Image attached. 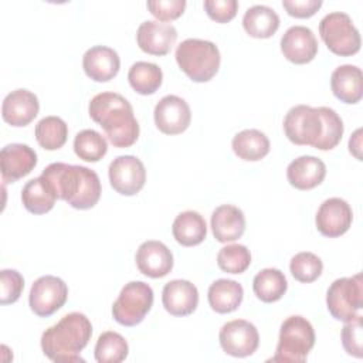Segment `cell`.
<instances>
[{
	"label": "cell",
	"mask_w": 363,
	"mask_h": 363,
	"mask_svg": "<svg viewBox=\"0 0 363 363\" xmlns=\"http://www.w3.org/2000/svg\"><path fill=\"white\" fill-rule=\"evenodd\" d=\"M41 177L51 187L57 200H64L78 210L92 208L102 193L98 174L85 166L55 162L43 170Z\"/></svg>",
	"instance_id": "6da1fadb"
},
{
	"label": "cell",
	"mask_w": 363,
	"mask_h": 363,
	"mask_svg": "<svg viewBox=\"0 0 363 363\" xmlns=\"http://www.w3.org/2000/svg\"><path fill=\"white\" fill-rule=\"evenodd\" d=\"M89 116L115 147H129L139 138V123L130 102L116 92L96 94L88 105Z\"/></svg>",
	"instance_id": "7a4b0ae2"
},
{
	"label": "cell",
	"mask_w": 363,
	"mask_h": 363,
	"mask_svg": "<svg viewBox=\"0 0 363 363\" xmlns=\"http://www.w3.org/2000/svg\"><path fill=\"white\" fill-rule=\"evenodd\" d=\"M91 336V320L81 312H71L44 330L41 349L52 362H84L79 353Z\"/></svg>",
	"instance_id": "3957f363"
},
{
	"label": "cell",
	"mask_w": 363,
	"mask_h": 363,
	"mask_svg": "<svg viewBox=\"0 0 363 363\" xmlns=\"http://www.w3.org/2000/svg\"><path fill=\"white\" fill-rule=\"evenodd\" d=\"M176 61L191 81L207 82L218 72L221 57L214 43L200 38H187L177 45Z\"/></svg>",
	"instance_id": "277c9868"
},
{
	"label": "cell",
	"mask_w": 363,
	"mask_h": 363,
	"mask_svg": "<svg viewBox=\"0 0 363 363\" xmlns=\"http://www.w3.org/2000/svg\"><path fill=\"white\" fill-rule=\"evenodd\" d=\"M313 345L315 330L312 323L301 315H292L282 322L277 350L269 360L281 363H302L306 360Z\"/></svg>",
	"instance_id": "5b68a950"
},
{
	"label": "cell",
	"mask_w": 363,
	"mask_h": 363,
	"mask_svg": "<svg viewBox=\"0 0 363 363\" xmlns=\"http://www.w3.org/2000/svg\"><path fill=\"white\" fill-rule=\"evenodd\" d=\"M319 34L326 47L336 55L349 57L360 50V34L349 14L332 11L319 23Z\"/></svg>",
	"instance_id": "8992f818"
},
{
	"label": "cell",
	"mask_w": 363,
	"mask_h": 363,
	"mask_svg": "<svg viewBox=\"0 0 363 363\" xmlns=\"http://www.w3.org/2000/svg\"><path fill=\"white\" fill-rule=\"evenodd\" d=\"M153 305V289L143 281H130L121 289L112 305L113 319L123 326H136Z\"/></svg>",
	"instance_id": "52a82bcc"
},
{
	"label": "cell",
	"mask_w": 363,
	"mask_h": 363,
	"mask_svg": "<svg viewBox=\"0 0 363 363\" xmlns=\"http://www.w3.org/2000/svg\"><path fill=\"white\" fill-rule=\"evenodd\" d=\"M326 306L329 313L342 322L359 315L363 306L362 274L335 279L326 292Z\"/></svg>",
	"instance_id": "ba28073f"
},
{
	"label": "cell",
	"mask_w": 363,
	"mask_h": 363,
	"mask_svg": "<svg viewBox=\"0 0 363 363\" xmlns=\"http://www.w3.org/2000/svg\"><path fill=\"white\" fill-rule=\"evenodd\" d=\"M285 136L299 146H315L323 133V118L319 108L292 106L284 118Z\"/></svg>",
	"instance_id": "9c48e42d"
},
{
	"label": "cell",
	"mask_w": 363,
	"mask_h": 363,
	"mask_svg": "<svg viewBox=\"0 0 363 363\" xmlns=\"http://www.w3.org/2000/svg\"><path fill=\"white\" fill-rule=\"evenodd\" d=\"M68 298L67 284L54 275H43L34 281L28 295L31 311L41 318H48L55 313Z\"/></svg>",
	"instance_id": "30bf717a"
},
{
	"label": "cell",
	"mask_w": 363,
	"mask_h": 363,
	"mask_svg": "<svg viewBox=\"0 0 363 363\" xmlns=\"http://www.w3.org/2000/svg\"><path fill=\"white\" fill-rule=\"evenodd\" d=\"M221 349L234 357H247L254 354L259 345V335L248 320L234 319L224 323L218 333Z\"/></svg>",
	"instance_id": "8fae6325"
},
{
	"label": "cell",
	"mask_w": 363,
	"mask_h": 363,
	"mask_svg": "<svg viewBox=\"0 0 363 363\" xmlns=\"http://www.w3.org/2000/svg\"><path fill=\"white\" fill-rule=\"evenodd\" d=\"M109 183L122 196L139 193L146 182V169L140 159L132 155L118 156L108 167Z\"/></svg>",
	"instance_id": "7c38bea8"
},
{
	"label": "cell",
	"mask_w": 363,
	"mask_h": 363,
	"mask_svg": "<svg viewBox=\"0 0 363 363\" xmlns=\"http://www.w3.org/2000/svg\"><path fill=\"white\" fill-rule=\"evenodd\" d=\"M155 125L164 135H179L184 132L191 121L189 104L177 95L163 96L153 111Z\"/></svg>",
	"instance_id": "4fadbf2b"
},
{
	"label": "cell",
	"mask_w": 363,
	"mask_h": 363,
	"mask_svg": "<svg viewBox=\"0 0 363 363\" xmlns=\"http://www.w3.org/2000/svg\"><path fill=\"white\" fill-rule=\"evenodd\" d=\"M353 211L349 203L340 197H330L325 200L315 217L318 231L329 238L343 235L352 225Z\"/></svg>",
	"instance_id": "5bb4252c"
},
{
	"label": "cell",
	"mask_w": 363,
	"mask_h": 363,
	"mask_svg": "<svg viewBox=\"0 0 363 363\" xmlns=\"http://www.w3.org/2000/svg\"><path fill=\"white\" fill-rule=\"evenodd\" d=\"M139 48L152 55H166L177 40V30L170 23L157 20L143 21L136 31Z\"/></svg>",
	"instance_id": "9a60e30c"
},
{
	"label": "cell",
	"mask_w": 363,
	"mask_h": 363,
	"mask_svg": "<svg viewBox=\"0 0 363 363\" xmlns=\"http://www.w3.org/2000/svg\"><path fill=\"white\" fill-rule=\"evenodd\" d=\"M37 153L33 147L24 143L6 145L0 152L1 179L6 183H14L35 167Z\"/></svg>",
	"instance_id": "2e32d148"
},
{
	"label": "cell",
	"mask_w": 363,
	"mask_h": 363,
	"mask_svg": "<svg viewBox=\"0 0 363 363\" xmlns=\"http://www.w3.org/2000/svg\"><path fill=\"white\" fill-rule=\"evenodd\" d=\"M281 51L294 64H308L318 54V40L309 27L292 26L281 38Z\"/></svg>",
	"instance_id": "e0dca14e"
},
{
	"label": "cell",
	"mask_w": 363,
	"mask_h": 363,
	"mask_svg": "<svg viewBox=\"0 0 363 363\" xmlns=\"http://www.w3.org/2000/svg\"><path fill=\"white\" fill-rule=\"evenodd\" d=\"M135 261L138 269L149 278H163L173 268L172 251L157 240L142 242L136 251Z\"/></svg>",
	"instance_id": "ac0fdd59"
},
{
	"label": "cell",
	"mask_w": 363,
	"mask_h": 363,
	"mask_svg": "<svg viewBox=\"0 0 363 363\" xmlns=\"http://www.w3.org/2000/svg\"><path fill=\"white\" fill-rule=\"evenodd\" d=\"M40 102L28 89H16L6 95L1 105V116L11 126H27L38 115Z\"/></svg>",
	"instance_id": "d6986e66"
},
{
	"label": "cell",
	"mask_w": 363,
	"mask_h": 363,
	"mask_svg": "<svg viewBox=\"0 0 363 363\" xmlns=\"http://www.w3.org/2000/svg\"><path fill=\"white\" fill-rule=\"evenodd\" d=\"M162 302L170 315L187 316L199 305V291L187 279H173L163 286Z\"/></svg>",
	"instance_id": "ffe728a7"
},
{
	"label": "cell",
	"mask_w": 363,
	"mask_h": 363,
	"mask_svg": "<svg viewBox=\"0 0 363 363\" xmlns=\"http://www.w3.org/2000/svg\"><path fill=\"white\" fill-rule=\"evenodd\" d=\"M82 67L86 77L92 81L106 82L119 72L121 58L113 48L95 45L85 51L82 57Z\"/></svg>",
	"instance_id": "44dd1931"
},
{
	"label": "cell",
	"mask_w": 363,
	"mask_h": 363,
	"mask_svg": "<svg viewBox=\"0 0 363 363\" xmlns=\"http://www.w3.org/2000/svg\"><path fill=\"white\" fill-rule=\"evenodd\" d=\"M325 176L326 164L315 156H299L286 167V179L298 190H311L319 186Z\"/></svg>",
	"instance_id": "7402d4cb"
},
{
	"label": "cell",
	"mask_w": 363,
	"mask_h": 363,
	"mask_svg": "<svg viewBox=\"0 0 363 363\" xmlns=\"http://www.w3.org/2000/svg\"><path fill=\"white\" fill-rule=\"evenodd\" d=\"M213 235L218 242H231L242 237L245 231V217L241 208L233 204L218 206L211 214Z\"/></svg>",
	"instance_id": "603a6c76"
},
{
	"label": "cell",
	"mask_w": 363,
	"mask_h": 363,
	"mask_svg": "<svg viewBox=\"0 0 363 363\" xmlns=\"http://www.w3.org/2000/svg\"><path fill=\"white\" fill-rule=\"evenodd\" d=\"M333 95L345 104H357L363 96L362 69L352 64L337 67L330 75Z\"/></svg>",
	"instance_id": "cb8c5ba5"
},
{
	"label": "cell",
	"mask_w": 363,
	"mask_h": 363,
	"mask_svg": "<svg viewBox=\"0 0 363 363\" xmlns=\"http://www.w3.org/2000/svg\"><path fill=\"white\" fill-rule=\"evenodd\" d=\"M244 298L241 284L234 279H216L207 292L208 305L217 313H230L238 309Z\"/></svg>",
	"instance_id": "d4e9b609"
},
{
	"label": "cell",
	"mask_w": 363,
	"mask_h": 363,
	"mask_svg": "<svg viewBox=\"0 0 363 363\" xmlns=\"http://www.w3.org/2000/svg\"><path fill=\"white\" fill-rule=\"evenodd\" d=\"M172 233L179 244L184 247H194L206 240L207 224L200 213L187 210L174 218Z\"/></svg>",
	"instance_id": "484cf974"
},
{
	"label": "cell",
	"mask_w": 363,
	"mask_h": 363,
	"mask_svg": "<svg viewBox=\"0 0 363 363\" xmlns=\"http://www.w3.org/2000/svg\"><path fill=\"white\" fill-rule=\"evenodd\" d=\"M242 27L254 38H269L279 27V16L268 6L255 4L244 13Z\"/></svg>",
	"instance_id": "4316f807"
},
{
	"label": "cell",
	"mask_w": 363,
	"mask_h": 363,
	"mask_svg": "<svg viewBox=\"0 0 363 363\" xmlns=\"http://www.w3.org/2000/svg\"><path fill=\"white\" fill-rule=\"evenodd\" d=\"M233 152L242 160L257 162L269 153V139L258 129H244L231 142Z\"/></svg>",
	"instance_id": "83f0119b"
},
{
	"label": "cell",
	"mask_w": 363,
	"mask_h": 363,
	"mask_svg": "<svg viewBox=\"0 0 363 363\" xmlns=\"http://www.w3.org/2000/svg\"><path fill=\"white\" fill-rule=\"evenodd\" d=\"M55 194L47 182L38 176L28 180L21 190V201L27 211L33 214H45L55 204Z\"/></svg>",
	"instance_id": "f1b7e54d"
},
{
	"label": "cell",
	"mask_w": 363,
	"mask_h": 363,
	"mask_svg": "<svg viewBox=\"0 0 363 363\" xmlns=\"http://www.w3.org/2000/svg\"><path fill=\"white\" fill-rule=\"evenodd\" d=\"M252 289L259 301L271 303L279 301L285 295L288 281L281 269L264 268L254 277Z\"/></svg>",
	"instance_id": "f546056e"
},
{
	"label": "cell",
	"mask_w": 363,
	"mask_h": 363,
	"mask_svg": "<svg viewBox=\"0 0 363 363\" xmlns=\"http://www.w3.org/2000/svg\"><path fill=\"white\" fill-rule=\"evenodd\" d=\"M130 86L140 95L155 94L163 81V72L159 65L146 61L135 62L128 72Z\"/></svg>",
	"instance_id": "4dcf8cb0"
},
{
	"label": "cell",
	"mask_w": 363,
	"mask_h": 363,
	"mask_svg": "<svg viewBox=\"0 0 363 363\" xmlns=\"http://www.w3.org/2000/svg\"><path fill=\"white\" fill-rule=\"evenodd\" d=\"M34 135L43 149L57 150L67 142L68 126L60 116H45L35 125Z\"/></svg>",
	"instance_id": "1f68e13d"
},
{
	"label": "cell",
	"mask_w": 363,
	"mask_h": 363,
	"mask_svg": "<svg viewBox=\"0 0 363 363\" xmlns=\"http://www.w3.org/2000/svg\"><path fill=\"white\" fill-rule=\"evenodd\" d=\"M129 346L122 335L108 330L99 335L95 345V360L98 363H119L128 357Z\"/></svg>",
	"instance_id": "d6a6232c"
},
{
	"label": "cell",
	"mask_w": 363,
	"mask_h": 363,
	"mask_svg": "<svg viewBox=\"0 0 363 363\" xmlns=\"http://www.w3.org/2000/svg\"><path fill=\"white\" fill-rule=\"evenodd\" d=\"M75 155L85 162H98L108 152L106 139L94 129H84L74 139Z\"/></svg>",
	"instance_id": "836d02e7"
},
{
	"label": "cell",
	"mask_w": 363,
	"mask_h": 363,
	"mask_svg": "<svg viewBox=\"0 0 363 363\" xmlns=\"http://www.w3.org/2000/svg\"><path fill=\"white\" fill-rule=\"evenodd\" d=\"M289 269L292 277L303 284H309L316 281L323 269V264L322 259L309 251H302L295 254L291 258L289 262Z\"/></svg>",
	"instance_id": "e575fe53"
},
{
	"label": "cell",
	"mask_w": 363,
	"mask_h": 363,
	"mask_svg": "<svg viewBox=\"0 0 363 363\" xmlns=\"http://www.w3.org/2000/svg\"><path fill=\"white\" fill-rule=\"evenodd\" d=\"M217 264L228 274H242L251 264V252L242 244H230L217 254Z\"/></svg>",
	"instance_id": "d590c367"
},
{
	"label": "cell",
	"mask_w": 363,
	"mask_h": 363,
	"mask_svg": "<svg viewBox=\"0 0 363 363\" xmlns=\"http://www.w3.org/2000/svg\"><path fill=\"white\" fill-rule=\"evenodd\" d=\"M319 111L323 118V133L313 147L319 150H330L339 145L343 136V121L332 108L319 106Z\"/></svg>",
	"instance_id": "8d00e7d4"
},
{
	"label": "cell",
	"mask_w": 363,
	"mask_h": 363,
	"mask_svg": "<svg viewBox=\"0 0 363 363\" xmlns=\"http://www.w3.org/2000/svg\"><path fill=\"white\" fill-rule=\"evenodd\" d=\"M363 325L362 315H356L353 319L345 322L342 329V345L347 354L360 359L363 356Z\"/></svg>",
	"instance_id": "74e56055"
},
{
	"label": "cell",
	"mask_w": 363,
	"mask_h": 363,
	"mask_svg": "<svg viewBox=\"0 0 363 363\" xmlns=\"http://www.w3.org/2000/svg\"><path fill=\"white\" fill-rule=\"evenodd\" d=\"M0 282H1V296L0 303L9 305L14 303L23 289H24V278L16 269H1L0 271Z\"/></svg>",
	"instance_id": "f35d334b"
},
{
	"label": "cell",
	"mask_w": 363,
	"mask_h": 363,
	"mask_svg": "<svg viewBox=\"0 0 363 363\" xmlns=\"http://www.w3.org/2000/svg\"><path fill=\"white\" fill-rule=\"evenodd\" d=\"M149 11L157 21H172L179 18L186 9L184 0H149L146 3Z\"/></svg>",
	"instance_id": "ab89813d"
},
{
	"label": "cell",
	"mask_w": 363,
	"mask_h": 363,
	"mask_svg": "<svg viewBox=\"0 0 363 363\" xmlns=\"http://www.w3.org/2000/svg\"><path fill=\"white\" fill-rule=\"evenodd\" d=\"M204 10L207 16L216 23L231 21L238 11L237 0H206Z\"/></svg>",
	"instance_id": "60d3db41"
},
{
	"label": "cell",
	"mask_w": 363,
	"mask_h": 363,
	"mask_svg": "<svg viewBox=\"0 0 363 363\" xmlns=\"http://www.w3.org/2000/svg\"><path fill=\"white\" fill-rule=\"evenodd\" d=\"M282 6L292 17L308 18L322 7V0H282Z\"/></svg>",
	"instance_id": "b9f144b4"
},
{
	"label": "cell",
	"mask_w": 363,
	"mask_h": 363,
	"mask_svg": "<svg viewBox=\"0 0 363 363\" xmlns=\"http://www.w3.org/2000/svg\"><path fill=\"white\" fill-rule=\"evenodd\" d=\"M360 135H362V129H357V130L352 135V138L349 139V150H350V153L354 155V157L359 159V160H362V155H360L362 138H360Z\"/></svg>",
	"instance_id": "7bdbcfd3"
}]
</instances>
